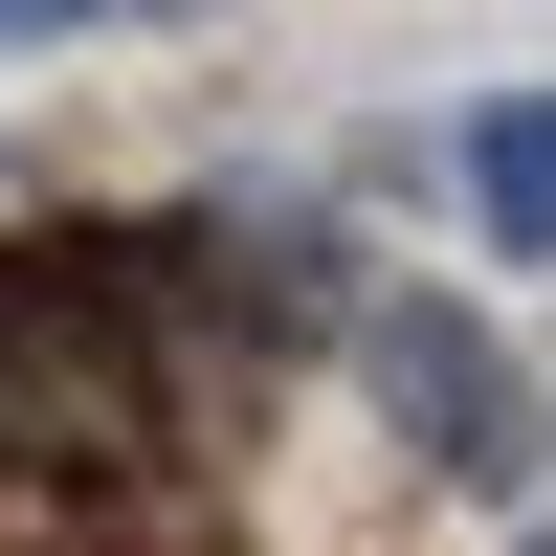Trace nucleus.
<instances>
[{"label": "nucleus", "instance_id": "7ed1b4c3", "mask_svg": "<svg viewBox=\"0 0 556 556\" xmlns=\"http://www.w3.org/2000/svg\"><path fill=\"white\" fill-rule=\"evenodd\" d=\"M468 223H490V267L556 245V112H534V89H490V112H468Z\"/></svg>", "mask_w": 556, "mask_h": 556}, {"label": "nucleus", "instance_id": "f03ea898", "mask_svg": "<svg viewBox=\"0 0 556 556\" xmlns=\"http://www.w3.org/2000/svg\"><path fill=\"white\" fill-rule=\"evenodd\" d=\"M356 379H379L468 490H513V468H534V379H513V356H490L445 290H379V312H356Z\"/></svg>", "mask_w": 556, "mask_h": 556}, {"label": "nucleus", "instance_id": "20e7f679", "mask_svg": "<svg viewBox=\"0 0 556 556\" xmlns=\"http://www.w3.org/2000/svg\"><path fill=\"white\" fill-rule=\"evenodd\" d=\"M45 23H201V0H0V45H45Z\"/></svg>", "mask_w": 556, "mask_h": 556}, {"label": "nucleus", "instance_id": "f257e3e1", "mask_svg": "<svg viewBox=\"0 0 556 556\" xmlns=\"http://www.w3.org/2000/svg\"><path fill=\"white\" fill-rule=\"evenodd\" d=\"M134 424V267H0V468H89Z\"/></svg>", "mask_w": 556, "mask_h": 556}]
</instances>
